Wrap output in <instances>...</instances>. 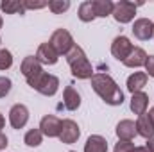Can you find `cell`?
Masks as SVG:
<instances>
[{
	"label": "cell",
	"mask_w": 154,
	"mask_h": 152,
	"mask_svg": "<svg viewBox=\"0 0 154 152\" xmlns=\"http://www.w3.org/2000/svg\"><path fill=\"white\" fill-rule=\"evenodd\" d=\"M91 88L93 91L108 104V106H122L124 102V93L120 86L115 82V79L108 74H93L91 77Z\"/></svg>",
	"instance_id": "1"
},
{
	"label": "cell",
	"mask_w": 154,
	"mask_h": 152,
	"mask_svg": "<svg viewBox=\"0 0 154 152\" xmlns=\"http://www.w3.org/2000/svg\"><path fill=\"white\" fill-rule=\"evenodd\" d=\"M66 61H68V66L72 70V75L77 79H91L93 77V68H91V63L88 61L86 57V52L75 45L70 54L66 56Z\"/></svg>",
	"instance_id": "2"
},
{
	"label": "cell",
	"mask_w": 154,
	"mask_h": 152,
	"mask_svg": "<svg viewBox=\"0 0 154 152\" xmlns=\"http://www.w3.org/2000/svg\"><path fill=\"white\" fill-rule=\"evenodd\" d=\"M54 50L59 54V56H68L70 50L75 47V41L72 38V34L66 31V29H56L50 36V41H48Z\"/></svg>",
	"instance_id": "3"
},
{
	"label": "cell",
	"mask_w": 154,
	"mask_h": 152,
	"mask_svg": "<svg viewBox=\"0 0 154 152\" xmlns=\"http://www.w3.org/2000/svg\"><path fill=\"white\" fill-rule=\"evenodd\" d=\"M20 72H22V75L25 77V81H27L29 86H31L36 79H39V77L45 74L43 65L39 63L34 56H27V57H23V61H22V65H20Z\"/></svg>",
	"instance_id": "4"
},
{
	"label": "cell",
	"mask_w": 154,
	"mask_h": 152,
	"mask_svg": "<svg viewBox=\"0 0 154 152\" xmlns=\"http://www.w3.org/2000/svg\"><path fill=\"white\" fill-rule=\"evenodd\" d=\"M142 5V2L134 4V2H129V0H120L116 2L115 7H113V18H115L118 23H129L134 20V14H136V7Z\"/></svg>",
	"instance_id": "5"
},
{
	"label": "cell",
	"mask_w": 154,
	"mask_h": 152,
	"mask_svg": "<svg viewBox=\"0 0 154 152\" xmlns=\"http://www.w3.org/2000/svg\"><path fill=\"white\" fill-rule=\"evenodd\" d=\"M31 88L36 90L41 95H45V97H54L57 93V90H59V79L56 75H52V74H47L45 72L39 79H36L31 84Z\"/></svg>",
	"instance_id": "6"
},
{
	"label": "cell",
	"mask_w": 154,
	"mask_h": 152,
	"mask_svg": "<svg viewBox=\"0 0 154 152\" xmlns=\"http://www.w3.org/2000/svg\"><path fill=\"white\" fill-rule=\"evenodd\" d=\"M79 136H81V129H79L77 122L70 120V118H66V120L61 122V132H59L61 143L72 145V143H75L77 140H79Z\"/></svg>",
	"instance_id": "7"
},
{
	"label": "cell",
	"mask_w": 154,
	"mask_h": 152,
	"mask_svg": "<svg viewBox=\"0 0 154 152\" xmlns=\"http://www.w3.org/2000/svg\"><path fill=\"white\" fill-rule=\"evenodd\" d=\"M61 122L57 116L54 114H45L39 122V131L43 136L47 138H59V132H61Z\"/></svg>",
	"instance_id": "8"
},
{
	"label": "cell",
	"mask_w": 154,
	"mask_h": 152,
	"mask_svg": "<svg viewBox=\"0 0 154 152\" xmlns=\"http://www.w3.org/2000/svg\"><path fill=\"white\" fill-rule=\"evenodd\" d=\"M131 50H133V43H131V39L127 38V36H124V34L116 36L113 39V43H111V54H113V57L118 59V61H122V63L131 54Z\"/></svg>",
	"instance_id": "9"
},
{
	"label": "cell",
	"mask_w": 154,
	"mask_h": 152,
	"mask_svg": "<svg viewBox=\"0 0 154 152\" xmlns=\"http://www.w3.org/2000/svg\"><path fill=\"white\" fill-rule=\"evenodd\" d=\"M29 122V109L23 104H14L9 111V123L13 129H23Z\"/></svg>",
	"instance_id": "10"
},
{
	"label": "cell",
	"mask_w": 154,
	"mask_h": 152,
	"mask_svg": "<svg viewBox=\"0 0 154 152\" xmlns=\"http://www.w3.org/2000/svg\"><path fill=\"white\" fill-rule=\"evenodd\" d=\"M133 34L134 38H138L140 41H149L154 36V23L149 18H138L133 23Z\"/></svg>",
	"instance_id": "11"
},
{
	"label": "cell",
	"mask_w": 154,
	"mask_h": 152,
	"mask_svg": "<svg viewBox=\"0 0 154 152\" xmlns=\"http://www.w3.org/2000/svg\"><path fill=\"white\" fill-rule=\"evenodd\" d=\"M36 59H38L41 65H56L57 59H59V54L54 50V47L50 43H41L38 47V52H36Z\"/></svg>",
	"instance_id": "12"
},
{
	"label": "cell",
	"mask_w": 154,
	"mask_h": 152,
	"mask_svg": "<svg viewBox=\"0 0 154 152\" xmlns=\"http://www.w3.org/2000/svg\"><path fill=\"white\" fill-rule=\"evenodd\" d=\"M115 132H116V136H118V140L131 141L136 136V122H133V120H120L116 123Z\"/></svg>",
	"instance_id": "13"
},
{
	"label": "cell",
	"mask_w": 154,
	"mask_h": 152,
	"mask_svg": "<svg viewBox=\"0 0 154 152\" xmlns=\"http://www.w3.org/2000/svg\"><path fill=\"white\" fill-rule=\"evenodd\" d=\"M147 57H149V56H147V52H145L143 48L133 47V50H131V54L125 57L124 65H125L127 68H140V66H145Z\"/></svg>",
	"instance_id": "14"
},
{
	"label": "cell",
	"mask_w": 154,
	"mask_h": 152,
	"mask_svg": "<svg viewBox=\"0 0 154 152\" xmlns=\"http://www.w3.org/2000/svg\"><path fill=\"white\" fill-rule=\"evenodd\" d=\"M136 134H140L142 138L149 140V138H154V123L151 120V116L147 113L140 114L138 120H136Z\"/></svg>",
	"instance_id": "15"
},
{
	"label": "cell",
	"mask_w": 154,
	"mask_h": 152,
	"mask_svg": "<svg viewBox=\"0 0 154 152\" xmlns=\"http://www.w3.org/2000/svg\"><path fill=\"white\" fill-rule=\"evenodd\" d=\"M149 108V95L145 91H136L131 97V111L134 114H143Z\"/></svg>",
	"instance_id": "16"
},
{
	"label": "cell",
	"mask_w": 154,
	"mask_h": 152,
	"mask_svg": "<svg viewBox=\"0 0 154 152\" xmlns=\"http://www.w3.org/2000/svg\"><path fill=\"white\" fill-rule=\"evenodd\" d=\"M63 104L68 111H75L81 106V95L77 93V90L74 86H66L63 91Z\"/></svg>",
	"instance_id": "17"
},
{
	"label": "cell",
	"mask_w": 154,
	"mask_h": 152,
	"mask_svg": "<svg viewBox=\"0 0 154 152\" xmlns=\"http://www.w3.org/2000/svg\"><path fill=\"white\" fill-rule=\"evenodd\" d=\"M84 152H108L106 138L100 134H91L84 143Z\"/></svg>",
	"instance_id": "18"
},
{
	"label": "cell",
	"mask_w": 154,
	"mask_h": 152,
	"mask_svg": "<svg viewBox=\"0 0 154 152\" xmlns=\"http://www.w3.org/2000/svg\"><path fill=\"white\" fill-rule=\"evenodd\" d=\"M145 86H147V74L145 72H134L127 77V90L131 93L142 91Z\"/></svg>",
	"instance_id": "19"
},
{
	"label": "cell",
	"mask_w": 154,
	"mask_h": 152,
	"mask_svg": "<svg viewBox=\"0 0 154 152\" xmlns=\"http://www.w3.org/2000/svg\"><path fill=\"white\" fill-rule=\"evenodd\" d=\"M91 4H93V9H95L97 18H108L109 14H113L115 4L111 0H91Z\"/></svg>",
	"instance_id": "20"
},
{
	"label": "cell",
	"mask_w": 154,
	"mask_h": 152,
	"mask_svg": "<svg viewBox=\"0 0 154 152\" xmlns=\"http://www.w3.org/2000/svg\"><path fill=\"white\" fill-rule=\"evenodd\" d=\"M77 14H79V20H81V22H84V23H90V22H93V20L97 18V14H95V9H93V4H91V0H86V2H82V4L79 5V11H77Z\"/></svg>",
	"instance_id": "21"
},
{
	"label": "cell",
	"mask_w": 154,
	"mask_h": 152,
	"mask_svg": "<svg viewBox=\"0 0 154 152\" xmlns=\"http://www.w3.org/2000/svg\"><path fill=\"white\" fill-rule=\"evenodd\" d=\"M0 9L5 14H25V7L22 4V0H2L0 2Z\"/></svg>",
	"instance_id": "22"
},
{
	"label": "cell",
	"mask_w": 154,
	"mask_h": 152,
	"mask_svg": "<svg viewBox=\"0 0 154 152\" xmlns=\"http://www.w3.org/2000/svg\"><path fill=\"white\" fill-rule=\"evenodd\" d=\"M23 141H25V145L27 147H39L41 145V141H43V134H41V131L38 129H29L27 132H25V138H23Z\"/></svg>",
	"instance_id": "23"
},
{
	"label": "cell",
	"mask_w": 154,
	"mask_h": 152,
	"mask_svg": "<svg viewBox=\"0 0 154 152\" xmlns=\"http://www.w3.org/2000/svg\"><path fill=\"white\" fill-rule=\"evenodd\" d=\"M48 9L54 14H61V13L70 9V0H50L48 2Z\"/></svg>",
	"instance_id": "24"
},
{
	"label": "cell",
	"mask_w": 154,
	"mask_h": 152,
	"mask_svg": "<svg viewBox=\"0 0 154 152\" xmlns=\"http://www.w3.org/2000/svg\"><path fill=\"white\" fill-rule=\"evenodd\" d=\"M13 66V54L7 48H0V70H9Z\"/></svg>",
	"instance_id": "25"
},
{
	"label": "cell",
	"mask_w": 154,
	"mask_h": 152,
	"mask_svg": "<svg viewBox=\"0 0 154 152\" xmlns=\"http://www.w3.org/2000/svg\"><path fill=\"white\" fill-rule=\"evenodd\" d=\"M11 88H13L11 79H9V77H2V75H0V99L7 97V95H9V91H11Z\"/></svg>",
	"instance_id": "26"
},
{
	"label": "cell",
	"mask_w": 154,
	"mask_h": 152,
	"mask_svg": "<svg viewBox=\"0 0 154 152\" xmlns=\"http://www.w3.org/2000/svg\"><path fill=\"white\" fill-rule=\"evenodd\" d=\"M25 11L27 9H43V7H48V2H32V0H22Z\"/></svg>",
	"instance_id": "27"
},
{
	"label": "cell",
	"mask_w": 154,
	"mask_h": 152,
	"mask_svg": "<svg viewBox=\"0 0 154 152\" xmlns=\"http://www.w3.org/2000/svg\"><path fill=\"white\" fill-rule=\"evenodd\" d=\"M133 149H134V145H133L131 141H122V140H118V143L115 145L113 152H131Z\"/></svg>",
	"instance_id": "28"
},
{
	"label": "cell",
	"mask_w": 154,
	"mask_h": 152,
	"mask_svg": "<svg viewBox=\"0 0 154 152\" xmlns=\"http://www.w3.org/2000/svg\"><path fill=\"white\" fill-rule=\"evenodd\" d=\"M145 74H147V77L154 79V56H149L145 61Z\"/></svg>",
	"instance_id": "29"
},
{
	"label": "cell",
	"mask_w": 154,
	"mask_h": 152,
	"mask_svg": "<svg viewBox=\"0 0 154 152\" xmlns=\"http://www.w3.org/2000/svg\"><path fill=\"white\" fill-rule=\"evenodd\" d=\"M7 145H9V141H7V136H5L4 132H0V150H4Z\"/></svg>",
	"instance_id": "30"
},
{
	"label": "cell",
	"mask_w": 154,
	"mask_h": 152,
	"mask_svg": "<svg viewBox=\"0 0 154 152\" xmlns=\"http://www.w3.org/2000/svg\"><path fill=\"white\" fill-rule=\"evenodd\" d=\"M145 149H147V152H154V138H149V140H147Z\"/></svg>",
	"instance_id": "31"
},
{
	"label": "cell",
	"mask_w": 154,
	"mask_h": 152,
	"mask_svg": "<svg viewBox=\"0 0 154 152\" xmlns=\"http://www.w3.org/2000/svg\"><path fill=\"white\" fill-rule=\"evenodd\" d=\"M4 125H5V118H4V114H0V132L4 129Z\"/></svg>",
	"instance_id": "32"
},
{
	"label": "cell",
	"mask_w": 154,
	"mask_h": 152,
	"mask_svg": "<svg viewBox=\"0 0 154 152\" xmlns=\"http://www.w3.org/2000/svg\"><path fill=\"white\" fill-rule=\"evenodd\" d=\"M131 152H147V149H145V147H134Z\"/></svg>",
	"instance_id": "33"
},
{
	"label": "cell",
	"mask_w": 154,
	"mask_h": 152,
	"mask_svg": "<svg viewBox=\"0 0 154 152\" xmlns=\"http://www.w3.org/2000/svg\"><path fill=\"white\" fill-rule=\"evenodd\" d=\"M149 116H151V120H152V123H154V108H151V111H149Z\"/></svg>",
	"instance_id": "34"
},
{
	"label": "cell",
	"mask_w": 154,
	"mask_h": 152,
	"mask_svg": "<svg viewBox=\"0 0 154 152\" xmlns=\"http://www.w3.org/2000/svg\"><path fill=\"white\" fill-rule=\"evenodd\" d=\"M2 25H4V20H2V16H0V29H2Z\"/></svg>",
	"instance_id": "35"
},
{
	"label": "cell",
	"mask_w": 154,
	"mask_h": 152,
	"mask_svg": "<svg viewBox=\"0 0 154 152\" xmlns=\"http://www.w3.org/2000/svg\"><path fill=\"white\" fill-rule=\"evenodd\" d=\"M68 152H75V150H68Z\"/></svg>",
	"instance_id": "36"
},
{
	"label": "cell",
	"mask_w": 154,
	"mask_h": 152,
	"mask_svg": "<svg viewBox=\"0 0 154 152\" xmlns=\"http://www.w3.org/2000/svg\"><path fill=\"white\" fill-rule=\"evenodd\" d=\"M0 43H2V39H0Z\"/></svg>",
	"instance_id": "37"
}]
</instances>
